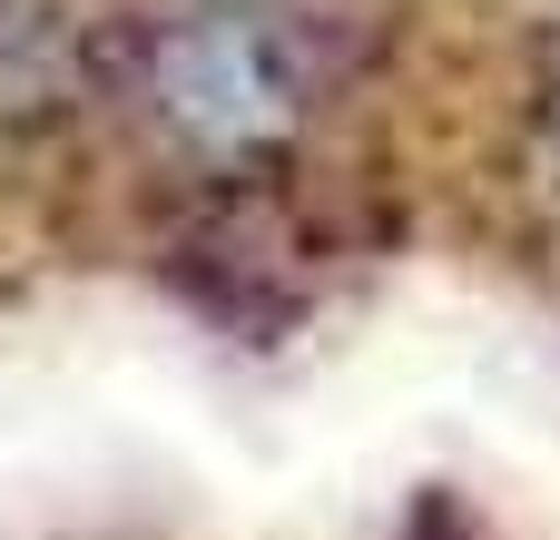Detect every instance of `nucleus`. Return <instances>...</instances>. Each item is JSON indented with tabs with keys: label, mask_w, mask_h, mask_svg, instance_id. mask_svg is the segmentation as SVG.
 <instances>
[{
	"label": "nucleus",
	"mask_w": 560,
	"mask_h": 540,
	"mask_svg": "<svg viewBox=\"0 0 560 540\" xmlns=\"http://www.w3.org/2000/svg\"><path fill=\"white\" fill-rule=\"evenodd\" d=\"M128 79H138V108L187 157H256V148L305 128L325 59H315V30L295 10L207 0V10H167L138 39Z\"/></svg>",
	"instance_id": "obj_1"
},
{
	"label": "nucleus",
	"mask_w": 560,
	"mask_h": 540,
	"mask_svg": "<svg viewBox=\"0 0 560 540\" xmlns=\"http://www.w3.org/2000/svg\"><path fill=\"white\" fill-rule=\"evenodd\" d=\"M551 128H560V79H551Z\"/></svg>",
	"instance_id": "obj_2"
}]
</instances>
